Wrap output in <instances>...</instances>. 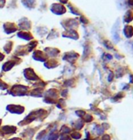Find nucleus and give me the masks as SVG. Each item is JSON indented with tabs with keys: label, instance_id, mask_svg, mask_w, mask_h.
<instances>
[{
	"label": "nucleus",
	"instance_id": "1",
	"mask_svg": "<svg viewBox=\"0 0 133 140\" xmlns=\"http://www.w3.org/2000/svg\"><path fill=\"white\" fill-rule=\"evenodd\" d=\"M124 22L130 23L133 20V10H128L123 16Z\"/></svg>",
	"mask_w": 133,
	"mask_h": 140
},
{
	"label": "nucleus",
	"instance_id": "2",
	"mask_svg": "<svg viewBox=\"0 0 133 140\" xmlns=\"http://www.w3.org/2000/svg\"><path fill=\"white\" fill-rule=\"evenodd\" d=\"M124 33L127 35V36H131L133 35V27L130 25H126L124 28Z\"/></svg>",
	"mask_w": 133,
	"mask_h": 140
},
{
	"label": "nucleus",
	"instance_id": "3",
	"mask_svg": "<svg viewBox=\"0 0 133 140\" xmlns=\"http://www.w3.org/2000/svg\"><path fill=\"white\" fill-rule=\"evenodd\" d=\"M69 9L71 10L72 13H74L75 15H80V12H79V10H78V8L74 7L73 6H70V5H69Z\"/></svg>",
	"mask_w": 133,
	"mask_h": 140
},
{
	"label": "nucleus",
	"instance_id": "4",
	"mask_svg": "<svg viewBox=\"0 0 133 140\" xmlns=\"http://www.w3.org/2000/svg\"><path fill=\"white\" fill-rule=\"evenodd\" d=\"M127 3H128L129 6H133V0H128V1H127Z\"/></svg>",
	"mask_w": 133,
	"mask_h": 140
}]
</instances>
